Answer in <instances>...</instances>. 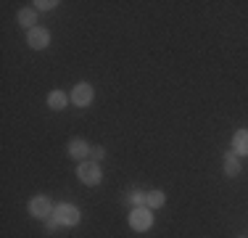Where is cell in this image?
<instances>
[{
    "mask_svg": "<svg viewBox=\"0 0 248 238\" xmlns=\"http://www.w3.org/2000/svg\"><path fill=\"white\" fill-rule=\"evenodd\" d=\"M27 43H29V48H34V51H43V48H48V43H50V32L45 27H34V29H29Z\"/></svg>",
    "mask_w": 248,
    "mask_h": 238,
    "instance_id": "5b68a950",
    "label": "cell"
},
{
    "mask_svg": "<svg viewBox=\"0 0 248 238\" xmlns=\"http://www.w3.org/2000/svg\"><path fill=\"white\" fill-rule=\"evenodd\" d=\"M145 196L148 193H143V190H132V193H129V201H132L135 206H145Z\"/></svg>",
    "mask_w": 248,
    "mask_h": 238,
    "instance_id": "4fadbf2b",
    "label": "cell"
},
{
    "mask_svg": "<svg viewBox=\"0 0 248 238\" xmlns=\"http://www.w3.org/2000/svg\"><path fill=\"white\" fill-rule=\"evenodd\" d=\"M19 24H21V27H29V29L37 27V8H24V11H19Z\"/></svg>",
    "mask_w": 248,
    "mask_h": 238,
    "instance_id": "30bf717a",
    "label": "cell"
},
{
    "mask_svg": "<svg viewBox=\"0 0 248 238\" xmlns=\"http://www.w3.org/2000/svg\"><path fill=\"white\" fill-rule=\"evenodd\" d=\"M151 225H153V209H148V206H132V212H129V228L143 233Z\"/></svg>",
    "mask_w": 248,
    "mask_h": 238,
    "instance_id": "7a4b0ae2",
    "label": "cell"
},
{
    "mask_svg": "<svg viewBox=\"0 0 248 238\" xmlns=\"http://www.w3.org/2000/svg\"><path fill=\"white\" fill-rule=\"evenodd\" d=\"M53 217H56L61 225H66V228H74V225H79L82 214L74 204H58L56 209H53Z\"/></svg>",
    "mask_w": 248,
    "mask_h": 238,
    "instance_id": "3957f363",
    "label": "cell"
},
{
    "mask_svg": "<svg viewBox=\"0 0 248 238\" xmlns=\"http://www.w3.org/2000/svg\"><path fill=\"white\" fill-rule=\"evenodd\" d=\"M34 5H37V11H50V8H56V0H37V3H34Z\"/></svg>",
    "mask_w": 248,
    "mask_h": 238,
    "instance_id": "5bb4252c",
    "label": "cell"
},
{
    "mask_svg": "<svg viewBox=\"0 0 248 238\" xmlns=\"http://www.w3.org/2000/svg\"><path fill=\"white\" fill-rule=\"evenodd\" d=\"M77 177H79V183H85V186H98V183L103 180V172H100V164L90 159V162H79Z\"/></svg>",
    "mask_w": 248,
    "mask_h": 238,
    "instance_id": "6da1fadb",
    "label": "cell"
},
{
    "mask_svg": "<svg viewBox=\"0 0 248 238\" xmlns=\"http://www.w3.org/2000/svg\"><path fill=\"white\" fill-rule=\"evenodd\" d=\"M90 156H93V162H98V159H103V156H106V148H103V146L90 148Z\"/></svg>",
    "mask_w": 248,
    "mask_h": 238,
    "instance_id": "9a60e30c",
    "label": "cell"
},
{
    "mask_svg": "<svg viewBox=\"0 0 248 238\" xmlns=\"http://www.w3.org/2000/svg\"><path fill=\"white\" fill-rule=\"evenodd\" d=\"M58 225H61V222H58V220H56V217H50V220H45V230H48V233H53V230H56V228H58Z\"/></svg>",
    "mask_w": 248,
    "mask_h": 238,
    "instance_id": "2e32d148",
    "label": "cell"
},
{
    "mask_svg": "<svg viewBox=\"0 0 248 238\" xmlns=\"http://www.w3.org/2000/svg\"><path fill=\"white\" fill-rule=\"evenodd\" d=\"M224 175L227 177H238L240 175V159H238V153H224Z\"/></svg>",
    "mask_w": 248,
    "mask_h": 238,
    "instance_id": "9c48e42d",
    "label": "cell"
},
{
    "mask_svg": "<svg viewBox=\"0 0 248 238\" xmlns=\"http://www.w3.org/2000/svg\"><path fill=\"white\" fill-rule=\"evenodd\" d=\"M164 201H167V196H164L161 190H151V193L145 196V206H148V209H158V206H164Z\"/></svg>",
    "mask_w": 248,
    "mask_h": 238,
    "instance_id": "7c38bea8",
    "label": "cell"
},
{
    "mask_svg": "<svg viewBox=\"0 0 248 238\" xmlns=\"http://www.w3.org/2000/svg\"><path fill=\"white\" fill-rule=\"evenodd\" d=\"M66 103H69V98H66L61 90H53V93L48 95V106H50V109H56V111H61Z\"/></svg>",
    "mask_w": 248,
    "mask_h": 238,
    "instance_id": "8fae6325",
    "label": "cell"
},
{
    "mask_svg": "<svg viewBox=\"0 0 248 238\" xmlns=\"http://www.w3.org/2000/svg\"><path fill=\"white\" fill-rule=\"evenodd\" d=\"M69 156L77 159V162H87V156H90V146H87V140L77 138L69 143Z\"/></svg>",
    "mask_w": 248,
    "mask_h": 238,
    "instance_id": "52a82bcc",
    "label": "cell"
},
{
    "mask_svg": "<svg viewBox=\"0 0 248 238\" xmlns=\"http://www.w3.org/2000/svg\"><path fill=\"white\" fill-rule=\"evenodd\" d=\"M53 209H56V206L50 204L48 196H34V199L29 201V214H32V217H37V220H48L50 214H53Z\"/></svg>",
    "mask_w": 248,
    "mask_h": 238,
    "instance_id": "277c9868",
    "label": "cell"
},
{
    "mask_svg": "<svg viewBox=\"0 0 248 238\" xmlns=\"http://www.w3.org/2000/svg\"><path fill=\"white\" fill-rule=\"evenodd\" d=\"M232 153L248 156V130H238V133L232 135Z\"/></svg>",
    "mask_w": 248,
    "mask_h": 238,
    "instance_id": "ba28073f",
    "label": "cell"
},
{
    "mask_svg": "<svg viewBox=\"0 0 248 238\" xmlns=\"http://www.w3.org/2000/svg\"><path fill=\"white\" fill-rule=\"evenodd\" d=\"M72 103H77V106H90V103H93V87L87 85V82L74 85V90H72Z\"/></svg>",
    "mask_w": 248,
    "mask_h": 238,
    "instance_id": "8992f818",
    "label": "cell"
}]
</instances>
